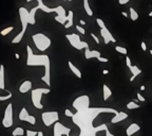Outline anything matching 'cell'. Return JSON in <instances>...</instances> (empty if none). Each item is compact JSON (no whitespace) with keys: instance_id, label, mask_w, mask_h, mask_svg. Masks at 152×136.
Returning a JSON list of instances; mask_svg holds the SVG:
<instances>
[{"instance_id":"cell-47","label":"cell","mask_w":152,"mask_h":136,"mask_svg":"<svg viewBox=\"0 0 152 136\" xmlns=\"http://www.w3.org/2000/svg\"><path fill=\"white\" fill-rule=\"evenodd\" d=\"M148 15H149V17H152V11H151V12H150V13H149Z\"/></svg>"},{"instance_id":"cell-45","label":"cell","mask_w":152,"mask_h":136,"mask_svg":"<svg viewBox=\"0 0 152 136\" xmlns=\"http://www.w3.org/2000/svg\"><path fill=\"white\" fill-rule=\"evenodd\" d=\"M145 89H146V87H145L144 85H141V91H144Z\"/></svg>"},{"instance_id":"cell-39","label":"cell","mask_w":152,"mask_h":136,"mask_svg":"<svg viewBox=\"0 0 152 136\" xmlns=\"http://www.w3.org/2000/svg\"><path fill=\"white\" fill-rule=\"evenodd\" d=\"M141 49L144 50V51H146V50H147V46H146V43H145V42H141Z\"/></svg>"},{"instance_id":"cell-38","label":"cell","mask_w":152,"mask_h":136,"mask_svg":"<svg viewBox=\"0 0 152 136\" xmlns=\"http://www.w3.org/2000/svg\"><path fill=\"white\" fill-rule=\"evenodd\" d=\"M97 60L99 61V62H101V63H107L108 61V59L107 57H97Z\"/></svg>"},{"instance_id":"cell-8","label":"cell","mask_w":152,"mask_h":136,"mask_svg":"<svg viewBox=\"0 0 152 136\" xmlns=\"http://www.w3.org/2000/svg\"><path fill=\"white\" fill-rule=\"evenodd\" d=\"M90 104V100L88 96H82V97H78L74 102H73V106L77 111H82L86 110L89 107Z\"/></svg>"},{"instance_id":"cell-18","label":"cell","mask_w":152,"mask_h":136,"mask_svg":"<svg viewBox=\"0 0 152 136\" xmlns=\"http://www.w3.org/2000/svg\"><path fill=\"white\" fill-rule=\"evenodd\" d=\"M103 91H104V101H107L108 99L112 96V91L107 86V85H106V84H104V86H103Z\"/></svg>"},{"instance_id":"cell-43","label":"cell","mask_w":152,"mask_h":136,"mask_svg":"<svg viewBox=\"0 0 152 136\" xmlns=\"http://www.w3.org/2000/svg\"><path fill=\"white\" fill-rule=\"evenodd\" d=\"M79 23H80L82 26H85V25H86V21H85V20H82H82H79Z\"/></svg>"},{"instance_id":"cell-11","label":"cell","mask_w":152,"mask_h":136,"mask_svg":"<svg viewBox=\"0 0 152 136\" xmlns=\"http://www.w3.org/2000/svg\"><path fill=\"white\" fill-rule=\"evenodd\" d=\"M127 118H128V114H126L125 112H117L114 115V117L111 119V123H118Z\"/></svg>"},{"instance_id":"cell-9","label":"cell","mask_w":152,"mask_h":136,"mask_svg":"<svg viewBox=\"0 0 152 136\" xmlns=\"http://www.w3.org/2000/svg\"><path fill=\"white\" fill-rule=\"evenodd\" d=\"M54 13H57V15L55 17L56 21H58L61 25H64L67 23V15H66V11H64L63 7L58 5L57 8H54Z\"/></svg>"},{"instance_id":"cell-6","label":"cell","mask_w":152,"mask_h":136,"mask_svg":"<svg viewBox=\"0 0 152 136\" xmlns=\"http://www.w3.org/2000/svg\"><path fill=\"white\" fill-rule=\"evenodd\" d=\"M41 117H42V121L45 122V125L47 127H50L51 125L57 122L58 119H59V116H58L57 112H45V113L41 115Z\"/></svg>"},{"instance_id":"cell-30","label":"cell","mask_w":152,"mask_h":136,"mask_svg":"<svg viewBox=\"0 0 152 136\" xmlns=\"http://www.w3.org/2000/svg\"><path fill=\"white\" fill-rule=\"evenodd\" d=\"M96 23H97V25L99 26L100 29H104V28H106V25H105V23L100 18H96Z\"/></svg>"},{"instance_id":"cell-46","label":"cell","mask_w":152,"mask_h":136,"mask_svg":"<svg viewBox=\"0 0 152 136\" xmlns=\"http://www.w3.org/2000/svg\"><path fill=\"white\" fill-rule=\"evenodd\" d=\"M15 57H16V60H18V59H19V54H18V53H15Z\"/></svg>"},{"instance_id":"cell-13","label":"cell","mask_w":152,"mask_h":136,"mask_svg":"<svg viewBox=\"0 0 152 136\" xmlns=\"http://www.w3.org/2000/svg\"><path fill=\"white\" fill-rule=\"evenodd\" d=\"M30 89H32V82L31 81H23L19 86V91L21 94H26Z\"/></svg>"},{"instance_id":"cell-10","label":"cell","mask_w":152,"mask_h":136,"mask_svg":"<svg viewBox=\"0 0 152 136\" xmlns=\"http://www.w3.org/2000/svg\"><path fill=\"white\" fill-rule=\"evenodd\" d=\"M100 34L101 36L104 37V42L106 45H108L110 42L112 43H116V39L113 37V35L110 33V31L108 30L107 28H104V29H100Z\"/></svg>"},{"instance_id":"cell-5","label":"cell","mask_w":152,"mask_h":136,"mask_svg":"<svg viewBox=\"0 0 152 136\" xmlns=\"http://www.w3.org/2000/svg\"><path fill=\"white\" fill-rule=\"evenodd\" d=\"M50 89L49 88H38L32 91V102L34 106H36L37 109H42L43 106L41 104V96L43 94H49Z\"/></svg>"},{"instance_id":"cell-27","label":"cell","mask_w":152,"mask_h":136,"mask_svg":"<svg viewBox=\"0 0 152 136\" xmlns=\"http://www.w3.org/2000/svg\"><path fill=\"white\" fill-rule=\"evenodd\" d=\"M115 50L117 51V52L122 53V54H125L126 55L127 54V49L125 48V47H120V46H116L115 47Z\"/></svg>"},{"instance_id":"cell-17","label":"cell","mask_w":152,"mask_h":136,"mask_svg":"<svg viewBox=\"0 0 152 136\" xmlns=\"http://www.w3.org/2000/svg\"><path fill=\"white\" fill-rule=\"evenodd\" d=\"M129 69H130V71L132 72V77H131V79H130V81L132 82V81H133V80L135 79V78H136L138 75H141V70L138 67H137V66H135V65H134V66L132 65V66H131Z\"/></svg>"},{"instance_id":"cell-44","label":"cell","mask_w":152,"mask_h":136,"mask_svg":"<svg viewBox=\"0 0 152 136\" xmlns=\"http://www.w3.org/2000/svg\"><path fill=\"white\" fill-rule=\"evenodd\" d=\"M103 73H104V75H108V73H109V70L105 69V70H103Z\"/></svg>"},{"instance_id":"cell-36","label":"cell","mask_w":152,"mask_h":136,"mask_svg":"<svg viewBox=\"0 0 152 136\" xmlns=\"http://www.w3.org/2000/svg\"><path fill=\"white\" fill-rule=\"evenodd\" d=\"M126 64L128 66V68H130L132 66V63H131V60H130V57L128 55H126Z\"/></svg>"},{"instance_id":"cell-32","label":"cell","mask_w":152,"mask_h":136,"mask_svg":"<svg viewBox=\"0 0 152 136\" xmlns=\"http://www.w3.org/2000/svg\"><path fill=\"white\" fill-rule=\"evenodd\" d=\"M10 98H12V93H8V95L4 96V97H0V101H5Z\"/></svg>"},{"instance_id":"cell-16","label":"cell","mask_w":152,"mask_h":136,"mask_svg":"<svg viewBox=\"0 0 152 136\" xmlns=\"http://www.w3.org/2000/svg\"><path fill=\"white\" fill-rule=\"evenodd\" d=\"M68 65H69V68H70L71 70H72V72L74 73L75 76L77 77L78 79H82V72H80V70H79V69H78V68L76 67V66H75V65L73 64L72 62H70V61L68 62Z\"/></svg>"},{"instance_id":"cell-24","label":"cell","mask_w":152,"mask_h":136,"mask_svg":"<svg viewBox=\"0 0 152 136\" xmlns=\"http://www.w3.org/2000/svg\"><path fill=\"white\" fill-rule=\"evenodd\" d=\"M24 134V130H23L21 127H18L16 128L13 132H12V135L13 136H22Z\"/></svg>"},{"instance_id":"cell-33","label":"cell","mask_w":152,"mask_h":136,"mask_svg":"<svg viewBox=\"0 0 152 136\" xmlns=\"http://www.w3.org/2000/svg\"><path fill=\"white\" fill-rule=\"evenodd\" d=\"M76 30H78V32L79 33H82V34H86V30L82 28V27H80V26H76Z\"/></svg>"},{"instance_id":"cell-20","label":"cell","mask_w":152,"mask_h":136,"mask_svg":"<svg viewBox=\"0 0 152 136\" xmlns=\"http://www.w3.org/2000/svg\"><path fill=\"white\" fill-rule=\"evenodd\" d=\"M0 87L4 89V66H0Z\"/></svg>"},{"instance_id":"cell-49","label":"cell","mask_w":152,"mask_h":136,"mask_svg":"<svg viewBox=\"0 0 152 136\" xmlns=\"http://www.w3.org/2000/svg\"><path fill=\"white\" fill-rule=\"evenodd\" d=\"M67 1H73V0H67Z\"/></svg>"},{"instance_id":"cell-2","label":"cell","mask_w":152,"mask_h":136,"mask_svg":"<svg viewBox=\"0 0 152 136\" xmlns=\"http://www.w3.org/2000/svg\"><path fill=\"white\" fill-rule=\"evenodd\" d=\"M19 16H20V20H21V25H22V30L14 39H12V44H17L22 39L23 35L26 33V27L29 25V11L26 8L19 9Z\"/></svg>"},{"instance_id":"cell-40","label":"cell","mask_w":152,"mask_h":136,"mask_svg":"<svg viewBox=\"0 0 152 136\" xmlns=\"http://www.w3.org/2000/svg\"><path fill=\"white\" fill-rule=\"evenodd\" d=\"M130 0H118L119 4H126L127 2H129Z\"/></svg>"},{"instance_id":"cell-22","label":"cell","mask_w":152,"mask_h":136,"mask_svg":"<svg viewBox=\"0 0 152 136\" xmlns=\"http://www.w3.org/2000/svg\"><path fill=\"white\" fill-rule=\"evenodd\" d=\"M29 115H30V114L28 113L26 109V107H23L22 110H21V112H20V114H19V119H20L21 121H26V117H28Z\"/></svg>"},{"instance_id":"cell-25","label":"cell","mask_w":152,"mask_h":136,"mask_svg":"<svg viewBox=\"0 0 152 136\" xmlns=\"http://www.w3.org/2000/svg\"><path fill=\"white\" fill-rule=\"evenodd\" d=\"M139 107H141V105L135 103L134 101H130L127 104V109H129V110H135V109H139Z\"/></svg>"},{"instance_id":"cell-14","label":"cell","mask_w":152,"mask_h":136,"mask_svg":"<svg viewBox=\"0 0 152 136\" xmlns=\"http://www.w3.org/2000/svg\"><path fill=\"white\" fill-rule=\"evenodd\" d=\"M101 54H100L99 51H96V50H92V51H90L89 48L88 49H86L85 51V57L87 60H90V59H97V57H99Z\"/></svg>"},{"instance_id":"cell-41","label":"cell","mask_w":152,"mask_h":136,"mask_svg":"<svg viewBox=\"0 0 152 136\" xmlns=\"http://www.w3.org/2000/svg\"><path fill=\"white\" fill-rule=\"evenodd\" d=\"M106 136H115V135H113L112 133H110L109 130H106Z\"/></svg>"},{"instance_id":"cell-29","label":"cell","mask_w":152,"mask_h":136,"mask_svg":"<svg viewBox=\"0 0 152 136\" xmlns=\"http://www.w3.org/2000/svg\"><path fill=\"white\" fill-rule=\"evenodd\" d=\"M73 17H74V14H73V11H69L67 15V21H71L73 23Z\"/></svg>"},{"instance_id":"cell-37","label":"cell","mask_w":152,"mask_h":136,"mask_svg":"<svg viewBox=\"0 0 152 136\" xmlns=\"http://www.w3.org/2000/svg\"><path fill=\"white\" fill-rule=\"evenodd\" d=\"M136 96H137V100H138V101H141V102H145V101H146V99H145L144 97H143V96H141V95L139 94V93H137Z\"/></svg>"},{"instance_id":"cell-28","label":"cell","mask_w":152,"mask_h":136,"mask_svg":"<svg viewBox=\"0 0 152 136\" xmlns=\"http://www.w3.org/2000/svg\"><path fill=\"white\" fill-rule=\"evenodd\" d=\"M26 121H28V122L31 123V125H35V123H36V118L34 117L33 115H29V116L26 117Z\"/></svg>"},{"instance_id":"cell-19","label":"cell","mask_w":152,"mask_h":136,"mask_svg":"<svg viewBox=\"0 0 152 136\" xmlns=\"http://www.w3.org/2000/svg\"><path fill=\"white\" fill-rule=\"evenodd\" d=\"M38 10V7L36 8H33L32 9V11L29 12V23L30 25H35V18H34V16H35V12Z\"/></svg>"},{"instance_id":"cell-21","label":"cell","mask_w":152,"mask_h":136,"mask_svg":"<svg viewBox=\"0 0 152 136\" xmlns=\"http://www.w3.org/2000/svg\"><path fill=\"white\" fill-rule=\"evenodd\" d=\"M84 8H85V11L87 12V14H88V15L89 16L93 15L92 9L90 8V5H89V0H84Z\"/></svg>"},{"instance_id":"cell-31","label":"cell","mask_w":152,"mask_h":136,"mask_svg":"<svg viewBox=\"0 0 152 136\" xmlns=\"http://www.w3.org/2000/svg\"><path fill=\"white\" fill-rule=\"evenodd\" d=\"M26 134V136H37V132L36 131H31V130H28Z\"/></svg>"},{"instance_id":"cell-42","label":"cell","mask_w":152,"mask_h":136,"mask_svg":"<svg viewBox=\"0 0 152 136\" xmlns=\"http://www.w3.org/2000/svg\"><path fill=\"white\" fill-rule=\"evenodd\" d=\"M122 16H124V17H127V18H128V17H129V15H128V14H127L126 12H122Z\"/></svg>"},{"instance_id":"cell-26","label":"cell","mask_w":152,"mask_h":136,"mask_svg":"<svg viewBox=\"0 0 152 136\" xmlns=\"http://www.w3.org/2000/svg\"><path fill=\"white\" fill-rule=\"evenodd\" d=\"M14 30V27H8V28H5V29H3V30L0 32V34L2 35V36H5V35H8L10 32H12V31Z\"/></svg>"},{"instance_id":"cell-7","label":"cell","mask_w":152,"mask_h":136,"mask_svg":"<svg viewBox=\"0 0 152 136\" xmlns=\"http://www.w3.org/2000/svg\"><path fill=\"white\" fill-rule=\"evenodd\" d=\"M2 125L4 128H11L13 125V105H12V103H10L5 109Z\"/></svg>"},{"instance_id":"cell-3","label":"cell","mask_w":152,"mask_h":136,"mask_svg":"<svg viewBox=\"0 0 152 136\" xmlns=\"http://www.w3.org/2000/svg\"><path fill=\"white\" fill-rule=\"evenodd\" d=\"M32 38H33V42L36 45L37 49H39L40 51H45V50H47L51 46V39L47 35H45V34L42 33L34 34L33 36H32Z\"/></svg>"},{"instance_id":"cell-50","label":"cell","mask_w":152,"mask_h":136,"mask_svg":"<svg viewBox=\"0 0 152 136\" xmlns=\"http://www.w3.org/2000/svg\"><path fill=\"white\" fill-rule=\"evenodd\" d=\"M63 1H67V0H63Z\"/></svg>"},{"instance_id":"cell-4","label":"cell","mask_w":152,"mask_h":136,"mask_svg":"<svg viewBox=\"0 0 152 136\" xmlns=\"http://www.w3.org/2000/svg\"><path fill=\"white\" fill-rule=\"evenodd\" d=\"M66 37L68 38V41L70 42V44L73 47H74L75 49H78V50H82V49H88L89 48V45H88V43L86 42H82L80 37L78 36L77 34H67L66 35Z\"/></svg>"},{"instance_id":"cell-1","label":"cell","mask_w":152,"mask_h":136,"mask_svg":"<svg viewBox=\"0 0 152 136\" xmlns=\"http://www.w3.org/2000/svg\"><path fill=\"white\" fill-rule=\"evenodd\" d=\"M26 50L29 52V57L26 61V65L28 66H43L45 67V75L41 80L47 83V85H50V59L48 55H34L32 52V49L30 46L26 47Z\"/></svg>"},{"instance_id":"cell-48","label":"cell","mask_w":152,"mask_h":136,"mask_svg":"<svg viewBox=\"0 0 152 136\" xmlns=\"http://www.w3.org/2000/svg\"><path fill=\"white\" fill-rule=\"evenodd\" d=\"M150 54H151V55H152V49L150 50Z\"/></svg>"},{"instance_id":"cell-23","label":"cell","mask_w":152,"mask_h":136,"mask_svg":"<svg viewBox=\"0 0 152 136\" xmlns=\"http://www.w3.org/2000/svg\"><path fill=\"white\" fill-rule=\"evenodd\" d=\"M129 12H130V18H131V20L135 21V20L138 19V13H137L133 8H130Z\"/></svg>"},{"instance_id":"cell-35","label":"cell","mask_w":152,"mask_h":136,"mask_svg":"<svg viewBox=\"0 0 152 136\" xmlns=\"http://www.w3.org/2000/svg\"><path fill=\"white\" fill-rule=\"evenodd\" d=\"M64 114H66V116H67V117H73V116H74V114L72 113L70 110H68V109L64 111Z\"/></svg>"},{"instance_id":"cell-34","label":"cell","mask_w":152,"mask_h":136,"mask_svg":"<svg viewBox=\"0 0 152 136\" xmlns=\"http://www.w3.org/2000/svg\"><path fill=\"white\" fill-rule=\"evenodd\" d=\"M91 36H92V37H93V39L95 41V43H96L97 45H99V44H100V42H99V38L97 37V36H96V35H95V34H94V33H91Z\"/></svg>"},{"instance_id":"cell-12","label":"cell","mask_w":152,"mask_h":136,"mask_svg":"<svg viewBox=\"0 0 152 136\" xmlns=\"http://www.w3.org/2000/svg\"><path fill=\"white\" fill-rule=\"evenodd\" d=\"M141 130V127L137 125V123H131V125L127 128L126 134L127 136H132L133 134H135L136 132H138Z\"/></svg>"},{"instance_id":"cell-15","label":"cell","mask_w":152,"mask_h":136,"mask_svg":"<svg viewBox=\"0 0 152 136\" xmlns=\"http://www.w3.org/2000/svg\"><path fill=\"white\" fill-rule=\"evenodd\" d=\"M28 2H30V1H33V0H26ZM38 2V9H41L42 11L45 12V13H52V12H54V9H50L48 8L47 5H45V4L42 3V0H36Z\"/></svg>"}]
</instances>
